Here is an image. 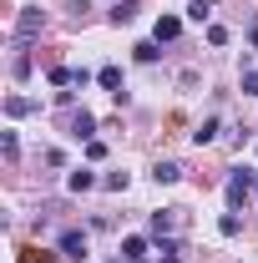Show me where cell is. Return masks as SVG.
I'll use <instances>...</instances> for the list:
<instances>
[{
  "instance_id": "1",
  "label": "cell",
  "mask_w": 258,
  "mask_h": 263,
  "mask_svg": "<svg viewBox=\"0 0 258 263\" xmlns=\"http://www.w3.org/2000/svg\"><path fill=\"white\" fill-rule=\"evenodd\" d=\"M41 26H46V10L41 5H26L21 21H15V46H31L35 35H41Z\"/></svg>"
},
{
  "instance_id": "2",
  "label": "cell",
  "mask_w": 258,
  "mask_h": 263,
  "mask_svg": "<svg viewBox=\"0 0 258 263\" xmlns=\"http://www.w3.org/2000/svg\"><path fill=\"white\" fill-rule=\"evenodd\" d=\"M253 187H258V177L248 172V167H238V172L228 177V208H243V202L253 197Z\"/></svg>"
},
{
  "instance_id": "3",
  "label": "cell",
  "mask_w": 258,
  "mask_h": 263,
  "mask_svg": "<svg viewBox=\"0 0 258 263\" xmlns=\"http://www.w3.org/2000/svg\"><path fill=\"white\" fill-rule=\"evenodd\" d=\"M56 248H61V258L81 263V258H86V248H91V243H86V233H81V228H66L61 238H56Z\"/></svg>"
},
{
  "instance_id": "4",
  "label": "cell",
  "mask_w": 258,
  "mask_h": 263,
  "mask_svg": "<svg viewBox=\"0 0 258 263\" xmlns=\"http://www.w3.org/2000/svg\"><path fill=\"white\" fill-rule=\"evenodd\" d=\"M177 223H182V208H162V213H152V233H157V238H172Z\"/></svg>"
},
{
  "instance_id": "5",
  "label": "cell",
  "mask_w": 258,
  "mask_h": 263,
  "mask_svg": "<svg viewBox=\"0 0 258 263\" xmlns=\"http://www.w3.org/2000/svg\"><path fill=\"white\" fill-rule=\"evenodd\" d=\"M91 132H97V117L91 111H71V137L76 142H91Z\"/></svg>"
},
{
  "instance_id": "6",
  "label": "cell",
  "mask_w": 258,
  "mask_h": 263,
  "mask_svg": "<svg viewBox=\"0 0 258 263\" xmlns=\"http://www.w3.org/2000/svg\"><path fill=\"white\" fill-rule=\"evenodd\" d=\"M97 81H101V86H106V91H112L117 101H127V91H122V71H117V66H101V71H97Z\"/></svg>"
},
{
  "instance_id": "7",
  "label": "cell",
  "mask_w": 258,
  "mask_h": 263,
  "mask_svg": "<svg viewBox=\"0 0 258 263\" xmlns=\"http://www.w3.org/2000/svg\"><path fill=\"white\" fill-rule=\"evenodd\" d=\"M157 263H182V243H177V238H162L157 243Z\"/></svg>"
},
{
  "instance_id": "8",
  "label": "cell",
  "mask_w": 258,
  "mask_h": 263,
  "mask_svg": "<svg viewBox=\"0 0 258 263\" xmlns=\"http://www.w3.org/2000/svg\"><path fill=\"white\" fill-rule=\"evenodd\" d=\"M152 35H157V41H177V35H182V21H177V15H162Z\"/></svg>"
},
{
  "instance_id": "9",
  "label": "cell",
  "mask_w": 258,
  "mask_h": 263,
  "mask_svg": "<svg viewBox=\"0 0 258 263\" xmlns=\"http://www.w3.org/2000/svg\"><path fill=\"white\" fill-rule=\"evenodd\" d=\"M122 258H147V238H142V233L122 238Z\"/></svg>"
},
{
  "instance_id": "10",
  "label": "cell",
  "mask_w": 258,
  "mask_h": 263,
  "mask_svg": "<svg viewBox=\"0 0 258 263\" xmlns=\"http://www.w3.org/2000/svg\"><path fill=\"white\" fill-rule=\"evenodd\" d=\"M31 111H35L31 97H5V117H31Z\"/></svg>"
},
{
  "instance_id": "11",
  "label": "cell",
  "mask_w": 258,
  "mask_h": 263,
  "mask_svg": "<svg viewBox=\"0 0 258 263\" xmlns=\"http://www.w3.org/2000/svg\"><path fill=\"white\" fill-rule=\"evenodd\" d=\"M152 177H157V182H182V162H157Z\"/></svg>"
},
{
  "instance_id": "12",
  "label": "cell",
  "mask_w": 258,
  "mask_h": 263,
  "mask_svg": "<svg viewBox=\"0 0 258 263\" xmlns=\"http://www.w3.org/2000/svg\"><path fill=\"white\" fill-rule=\"evenodd\" d=\"M66 187H71V193H86V187H97V177H91L86 167H76V172L66 177Z\"/></svg>"
},
{
  "instance_id": "13",
  "label": "cell",
  "mask_w": 258,
  "mask_h": 263,
  "mask_svg": "<svg viewBox=\"0 0 258 263\" xmlns=\"http://www.w3.org/2000/svg\"><path fill=\"white\" fill-rule=\"evenodd\" d=\"M218 127H223V122H218V117H208V122H202V127L193 132V142H197V147H208V142L218 137Z\"/></svg>"
},
{
  "instance_id": "14",
  "label": "cell",
  "mask_w": 258,
  "mask_h": 263,
  "mask_svg": "<svg viewBox=\"0 0 258 263\" xmlns=\"http://www.w3.org/2000/svg\"><path fill=\"white\" fill-rule=\"evenodd\" d=\"M132 15H137V0H117V5H112V21H117V26H127Z\"/></svg>"
},
{
  "instance_id": "15",
  "label": "cell",
  "mask_w": 258,
  "mask_h": 263,
  "mask_svg": "<svg viewBox=\"0 0 258 263\" xmlns=\"http://www.w3.org/2000/svg\"><path fill=\"white\" fill-rule=\"evenodd\" d=\"M213 5H218V0H193V5H188V21H197V26H202V21L213 15Z\"/></svg>"
},
{
  "instance_id": "16",
  "label": "cell",
  "mask_w": 258,
  "mask_h": 263,
  "mask_svg": "<svg viewBox=\"0 0 258 263\" xmlns=\"http://www.w3.org/2000/svg\"><path fill=\"white\" fill-rule=\"evenodd\" d=\"M218 233H223V238H238V233H243V218H238V213H223Z\"/></svg>"
},
{
  "instance_id": "17",
  "label": "cell",
  "mask_w": 258,
  "mask_h": 263,
  "mask_svg": "<svg viewBox=\"0 0 258 263\" xmlns=\"http://www.w3.org/2000/svg\"><path fill=\"white\" fill-rule=\"evenodd\" d=\"M0 152H5V162H15V157H21V142H15V132H0Z\"/></svg>"
},
{
  "instance_id": "18",
  "label": "cell",
  "mask_w": 258,
  "mask_h": 263,
  "mask_svg": "<svg viewBox=\"0 0 258 263\" xmlns=\"http://www.w3.org/2000/svg\"><path fill=\"white\" fill-rule=\"evenodd\" d=\"M51 86H76V71L71 66H51Z\"/></svg>"
},
{
  "instance_id": "19",
  "label": "cell",
  "mask_w": 258,
  "mask_h": 263,
  "mask_svg": "<svg viewBox=\"0 0 258 263\" xmlns=\"http://www.w3.org/2000/svg\"><path fill=\"white\" fill-rule=\"evenodd\" d=\"M15 76H31V56H26V46H15V61H10Z\"/></svg>"
},
{
  "instance_id": "20",
  "label": "cell",
  "mask_w": 258,
  "mask_h": 263,
  "mask_svg": "<svg viewBox=\"0 0 258 263\" xmlns=\"http://www.w3.org/2000/svg\"><path fill=\"white\" fill-rule=\"evenodd\" d=\"M101 187H106V193H127V172H112Z\"/></svg>"
},
{
  "instance_id": "21",
  "label": "cell",
  "mask_w": 258,
  "mask_h": 263,
  "mask_svg": "<svg viewBox=\"0 0 258 263\" xmlns=\"http://www.w3.org/2000/svg\"><path fill=\"white\" fill-rule=\"evenodd\" d=\"M137 61H157V41H142L137 46Z\"/></svg>"
},
{
  "instance_id": "22",
  "label": "cell",
  "mask_w": 258,
  "mask_h": 263,
  "mask_svg": "<svg viewBox=\"0 0 258 263\" xmlns=\"http://www.w3.org/2000/svg\"><path fill=\"white\" fill-rule=\"evenodd\" d=\"M243 97H258V71H243Z\"/></svg>"
},
{
  "instance_id": "23",
  "label": "cell",
  "mask_w": 258,
  "mask_h": 263,
  "mask_svg": "<svg viewBox=\"0 0 258 263\" xmlns=\"http://www.w3.org/2000/svg\"><path fill=\"white\" fill-rule=\"evenodd\" d=\"M248 41H253V51H258V26H253V31H248Z\"/></svg>"
},
{
  "instance_id": "24",
  "label": "cell",
  "mask_w": 258,
  "mask_h": 263,
  "mask_svg": "<svg viewBox=\"0 0 258 263\" xmlns=\"http://www.w3.org/2000/svg\"><path fill=\"white\" fill-rule=\"evenodd\" d=\"M127 263H147V258H127Z\"/></svg>"
},
{
  "instance_id": "25",
  "label": "cell",
  "mask_w": 258,
  "mask_h": 263,
  "mask_svg": "<svg viewBox=\"0 0 258 263\" xmlns=\"http://www.w3.org/2000/svg\"><path fill=\"white\" fill-rule=\"evenodd\" d=\"M253 197H258V187H253Z\"/></svg>"
}]
</instances>
